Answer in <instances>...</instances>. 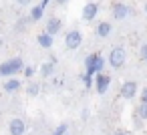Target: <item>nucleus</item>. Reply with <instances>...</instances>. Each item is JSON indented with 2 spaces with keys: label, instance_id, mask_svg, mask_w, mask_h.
I'll use <instances>...</instances> for the list:
<instances>
[{
  "label": "nucleus",
  "instance_id": "18",
  "mask_svg": "<svg viewBox=\"0 0 147 135\" xmlns=\"http://www.w3.org/2000/svg\"><path fill=\"white\" fill-rule=\"evenodd\" d=\"M67 131H69V125H67V123H61V125L53 131V135H65Z\"/></svg>",
  "mask_w": 147,
  "mask_h": 135
},
{
  "label": "nucleus",
  "instance_id": "17",
  "mask_svg": "<svg viewBox=\"0 0 147 135\" xmlns=\"http://www.w3.org/2000/svg\"><path fill=\"white\" fill-rule=\"evenodd\" d=\"M93 77H95V75H89V73H85V75H83V83H85V87H87V89L95 85V79H93Z\"/></svg>",
  "mask_w": 147,
  "mask_h": 135
},
{
  "label": "nucleus",
  "instance_id": "8",
  "mask_svg": "<svg viewBox=\"0 0 147 135\" xmlns=\"http://www.w3.org/2000/svg\"><path fill=\"white\" fill-rule=\"evenodd\" d=\"M137 93V83L135 81H125L123 87H121V97L123 99H133Z\"/></svg>",
  "mask_w": 147,
  "mask_h": 135
},
{
  "label": "nucleus",
  "instance_id": "4",
  "mask_svg": "<svg viewBox=\"0 0 147 135\" xmlns=\"http://www.w3.org/2000/svg\"><path fill=\"white\" fill-rule=\"evenodd\" d=\"M81 43H83V34H81L79 30H71V32H67V36H65V45H67V49L75 51V49L81 47Z\"/></svg>",
  "mask_w": 147,
  "mask_h": 135
},
{
  "label": "nucleus",
  "instance_id": "10",
  "mask_svg": "<svg viewBox=\"0 0 147 135\" xmlns=\"http://www.w3.org/2000/svg\"><path fill=\"white\" fill-rule=\"evenodd\" d=\"M103 67H105V59L97 53V55H95V61H93V65H91V69H89L87 73H89V75H97V73L103 71Z\"/></svg>",
  "mask_w": 147,
  "mask_h": 135
},
{
  "label": "nucleus",
  "instance_id": "23",
  "mask_svg": "<svg viewBox=\"0 0 147 135\" xmlns=\"http://www.w3.org/2000/svg\"><path fill=\"white\" fill-rule=\"evenodd\" d=\"M141 103H147V87L141 91Z\"/></svg>",
  "mask_w": 147,
  "mask_h": 135
},
{
  "label": "nucleus",
  "instance_id": "3",
  "mask_svg": "<svg viewBox=\"0 0 147 135\" xmlns=\"http://www.w3.org/2000/svg\"><path fill=\"white\" fill-rule=\"evenodd\" d=\"M111 12H113V18H115V20H125V18L131 14V8H129L125 2H115L113 8H111Z\"/></svg>",
  "mask_w": 147,
  "mask_h": 135
},
{
  "label": "nucleus",
  "instance_id": "20",
  "mask_svg": "<svg viewBox=\"0 0 147 135\" xmlns=\"http://www.w3.org/2000/svg\"><path fill=\"white\" fill-rule=\"evenodd\" d=\"M139 117L147 121V103H141V107H139Z\"/></svg>",
  "mask_w": 147,
  "mask_h": 135
},
{
  "label": "nucleus",
  "instance_id": "16",
  "mask_svg": "<svg viewBox=\"0 0 147 135\" xmlns=\"http://www.w3.org/2000/svg\"><path fill=\"white\" fill-rule=\"evenodd\" d=\"M53 69H55L53 63H45L42 69H40V75H42V77H51V75H53Z\"/></svg>",
  "mask_w": 147,
  "mask_h": 135
},
{
  "label": "nucleus",
  "instance_id": "21",
  "mask_svg": "<svg viewBox=\"0 0 147 135\" xmlns=\"http://www.w3.org/2000/svg\"><path fill=\"white\" fill-rule=\"evenodd\" d=\"M139 57H141V61H147V43L141 45V49H139Z\"/></svg>",
  "mask_w": 147,
  "mask_h": 135
},
{
  "label": "nucleus",
  "instance_id": "26",
  "mask_svg": "<svg viewBox=\"0 0 147 135\" xmlns=\"http://www.w3.org/2000/svg\"><path fill=\"white\" fill-rule=\"evenodd\" d=\"M115 135H127V131H121L119 129V131H115Z\"/></svg>",
  "mask_w": 147,
  "mask_h": 135
},
{
  "label": "nucleus",
  "instance_id": "19",
  "mask_svg": "<svg viewBox=\"0 0 147 135\" xmlns=\"http://www.w3.org/2000/svg\"><path fill=\"white\" fill-rule=\"evenodd\" d=\"M95 55H97V53H93V55H89V57L85 59V71L91 69V65H93V61H95Z\"/></svg>",
  "mask_w": 147,
  "mask_h": 135
},
{
  "label": "nucleus",
  "instance_id": "27",
  "mask_svg": "<svg viewBox=\"0 0 147 135\" xmlns=\"http://www.w3.org/2000/svg\"><path fill=\"white\" fill-rule=\"evenodd\" d=\"M55 2H57V4H65V2H67V0H55Z\"/></svg>",
  "mask_w": 147,
  "mask_h": 135
},
{
  "label": "nucleus",
  "instance_id": "28",
  "mask_svg": "<svg viewBox=\"0 0 147 135\" xmlns=\"http://www.w3.org/2000/svg\"><path fill=\"white\" fill-rule=\"evenodd\" d=\"M145 14H147V0H145Z\"/></svg>",
  "mask_w": 147,
  "mask_h": 135
},
{
  "label": "nucleus",
  "instance_id": "6",
  "mask_svg": "<svg viewBox=\"0 0 147 135\" xmlns=\"http://www.w3.org/2000/svg\"><path fill=\"white\" fill-rule=\"evenodd\" d=\"M97 12H99V4H97V2H87V4L83 6V20L91 22V20L97 16Z\"/></svg>",
  "mask_w": 147,
  "mask_h": 135
},
{
  "label": "nucleus",
  "instance_id": "7",
  "mask_svg": "<svg viewBox=\"0 0 147 135\" xmlns=\"http://www.w3.org/2000/svg\"><path fill=\"white\" fill-rule=\"evenodd\" d=\"M8 131H10V135H24L26 133V123L22 121V119H12L10 121V125H8Z\"/></svg>",
  "mask_w": 147,
  "mask_h": 135
},
{
  "label": "nucleus",
  "instance_id": "29",
  "mask_svg": "<svg viewBox=\"0 0 147 135\" xmlns=\"http://www.w3.org/2000/svg\"><path fill=\"white\" fill-rule=\"evenodd\" d=\"M0 45H2V38H0Z\"/></svg>",
  "mask_w": 147,
  "mask_h": 135
},
{
  "label": "nucleus",
  "instance_id": "13",
  "mask_svg": "<svg viewBox=\"0 0 147 135\" xmlns=\"http://www.w3.org/2000/svg\"><path fill=\"white\" fill-rule=\"evenodd\" d=\"M20 79H8L6 83H4V91H8V93H14V91H18L20 89Z\"/></svg>",
  "mask_w": 147,
  "mask_h": 135
},
{
  "label": "nucleus",
  "instance_id": "15",
  "mask_svg": "<svg viewBox=\"0 0 147 135\" xmlns=\"http://www.w3.org/2000/svg\"><path fill=\"white\" fill-rule=\"evenodd\" d=\"M38 91H40V85H38V83H30V85L26 87V95H28V97H36Z\"/></svg>",
  "mask_w": 147,
  "mask_h": 135
},
{
  "label": "nucleus",
  "instance_id": "2",
  "mask_svg": "<svg viewBox=\"0 0 147 135\" xmlns=\"http://www.w3.org/2000/svg\"><path fill=\"white\" fill-rule=\"evenodd\" d=\"M125 59H127V53L123 47H113L111 53H109V65L113 69H121L125 65Z\"/></svg>",
  "mask_w": 147,
  "mask_h": 135
},
{
  "label": "nucleus",
  "instance_id": "11",
  "mask_svg": "<svg viewBox=\"0 0 147 135\" xmlns=\"http://www.w3.org/2000/svg\"><path fill=\"white\" fill-rule=\"evenodd\" d=\"M36 41H38V45H40L42 49H51V47H53V34H49L47 30H45L42 34H38Z\"/></svg>",
  "mask_w": 147,
  "mask_h": 135
},
{
  "label": "nucleus",
  "instance_id": "12",
  "mask_svg": "<svg viewBox=\"0 0 147 135\" xmlns=\"http://www.w3.org/2000/svg\"><path fill=\"white\" fill-rule=\"evenodd\" d=\"M97 36H101V38H105V36H109L111 34V22H99V26H97Z\"/></svg>",
  "mask_w": 147,
  "mask_h": 135
},
{
  "label": "nucleus",
  "instance_id": "24",
  "mask_svg": "<svg viewBox=\"0 0 147 135\" xmlns=\"http://www.w3.org/2000/svg\"><path fill=\"white\" fill-rule=\"evenodd\" d=\"M16 2H18L20 6H26V4H30V2H32V0H16Z\"/></svg>",
  "mask_w": 147,
  "mask_h": 135
},
{
  "label": "nucleus",
  "instance_id": "30",
  "mask_svg": "<svg viewBox=\"0 0 147 135\" xmlns=\"http://www.w3.org/2000/svg\"><path fill=\"white\" fill-rule=\"evenodd\" d=\"M65 135H67V133H65Z\"/></svg>",
  "mask_w": 147,
  "mask_h": 135
},
{
  "label": "nucleus",
  "instance_id": "22",
  "mask_svg": "<svg viewBox=\"0 0 147 135\" xmlns=\"http://www.w3.org/2000/svg\"><path fill=\"white\" fill-rule=\"evenodd\" d=\"M22 73H24V77H32L34 75V67H24Z\"/></svg>",
  "mask_w": 147,
  "mask_h": 135
},
{
  "label": "nucleus",
  "instance_id": "9",
  "mask_svg": "<svg viewBox=\"0 0 147 135\" xmlns=\"http://www.w3.org/2000/svg\"><path fill=\"white\" fill-rule=\"evenodd\" d=\"M61 26H63V22H61V18H57V16H51V18L47 20V32L53 34V36L61 30Z\"/></svg>",
  "mask_w": 147,
  "mask_h": 135
},
{
  "label": "nucleus",
  "instance_id": "14",
  "mask_svg": "<svg viewBox=\"0 0 147 135\" xmlns=\"http://www.w3.org/2000/svg\"><path fill=\"white\" fill-rule=\"evenodd\" d=\"M42 14H45V8H42L40 4H38V6H34V8L30 10V18H32V20H40V18H42Z\"/></svg>",
  "mask_w": 147,
  "mask_h": 135
},
{
  "label": "nucleus",
  "instance_id": "25",
  "mask_svg": "<svg viewBox=\"0 0 147 135\" xmlns=\"http://www.w3.org/2000/svg\"><path fill=\"white\" fill-rule=\"evenodd\" d=\"M49 2H51V0H42V2H40V6H42V8H47V4H49Z\"/></svg>",
  "mask_w": 147,
  "mask_h": 135
},
{
  "label": "nucleus",
  "instance_id": "5",
  "mask_svg": "<svg viewBox=\"0 0 147 135\" xmlns=\"http://www.w3.org/2000/svg\"><path fill=\"white\" fill-rule=\"evenodd\" d=\"M109 83H111V77H107V75H103V73H97V75H95V89H97L99 95L107 93Z\"/></svg>",
  "mask_w": 147,
  "mask_h": 135
},
{
  "label": "nucleus",
  "instance_id": "1",
  "mask_svg": "<svg viewBox=\"0 0 147 135\" xmlns=\"http://www.w3.org/2000/svg\"><path fill=\"white\" fill-rule=\"evenodd\" d=\"M22 69H24V63H22V59H20V57L10 59V61H6V63L0 65V77L14 75V73H18V71H22Z\"/></svg>",
  "mask_w": 147,
  "mask_h": 135
}]
</instances>
